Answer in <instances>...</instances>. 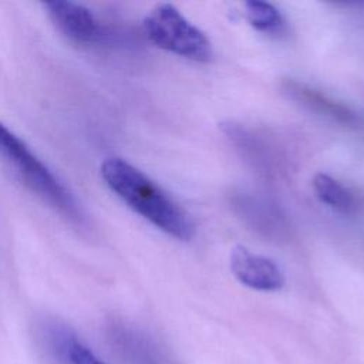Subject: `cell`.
Masks as SVG:
<instances>
[{
  "mask_svg": "<svg viewBox=\"0 0 364 364\" xmlns=\"http://www.w3.org/2000/svg\"><path fill=\"white\" fill-rule=\"evenodd\" d=\"M286 91L289 92V95L293 100L301 101L304 105H309L311 109L318 111L324 115H330V117L344 121V122H353L355 119L354 112H351L344 105L337 104L333 100H328L321 92L307 88L299 82H287Z\"/></svg>",
  "mask_w": 364,
  "mask_h": 364,
  "instance_id": "52a82bcc",
  "label": "cell"
},
{
  "mask_svg": "<svg viewBox=\"0 0 364 364\" xmlns=\"http://www.w3.org/2000/svg\"><path fill=\"white\" fill-rule=\"evenodd\" d=\"M313 188L318 199L338 212H350L353 208V198L350 192L334 178L327 173H316L313 178Z\"/></svg>",
  "mask_w": 364,
  "mask_h": 364,
  "instance_id": "ba28073f",
  "label": "cell"
},
{
  "mask_svg": "<svg viewBox=\"0 0 364 364\" xmlns=\"http://www.w3.org/2000/svg\"><path fill=\"white\" fill-rule=\"evenodd\" d=\"M107 186L132 210L178 240H189L195 228L189 216L154 181L122 158L109 156L101 164Z\"/></svg>",
  "mask_w": 364,
  "mask_h": 364,
  "instance_id": "6da1fadb",
  "label": "cell"
},
{
  "mask_svg": "<svg viewBox=\"0 0 364 364\" xmlns=\"http://www.w3.org/2000/svg\"><path fill=\"white\" fill-rule=\"evenodd\" d=\"M246 17L250 24L264 33H274L283 26L279 10L266 1H246Z\"/></svg>",
  "mask_w": 364,
  "mask_h": 364,
  "instance_id": "9c48e42d",
  "label": "cell"
},
{
  "mask_svg": "<svg viewBox=\"0 0 364 364\" xmlns=\"http://www.w3.org/2000/svg\"><path fill=\"white\" fill-rule=\"evenodd\" d=\"M43 7L57 30L77 44H105L112 36L109 28L81 3L46 1L43 3Z\"/></svg>",
  "mask_w": 364,
  "mask_h": 364,
  "instance_id": "277c9868",
  "label": "cell"
},
{
  "mask_svg": "<svg viewBox=\"0 0 364 364\" xmlns=\"http://www.w3.org/2000/svg\"><path fill=\"white\" fill-rule=\"evenodd\" d=\"M144 31L156 47L200 63L212 60V46L203 31L189 23L176 7L164 3L144 18Z\"/></svg>",
  "mask_w": 364,
  "mask_h": 364,
  "instance_id": "3957f363",
  "label": "cell"
},
{
  "mask_svg": "<svg viewBox=\"0 0 364 364\" xmlns=\"http://www.w3.org/2000/svg\"><path fill=\"white\" fill-rule=\"evenodd\" d=\"M43 333L46 346L58 360L67 364H105L65 324L46 323Z\"/></svg>",
  "mask_w": 364,
  "mask_h": 364,
  "instance_id": "8992f818",
  "label": "cell"
},
{
  "mask_svg": "<svg viewBox=\"0 0 364 364\" xmlns=\"http://www.w3.org/2000/svg\"><path fill=\"white\" fill-rule=\"evenodd\" d=\"M0 162L31 193L63 215L81 225L84 215L73 193L41 162V159L13 131L0 122Z\"/></svg>",
  "mask_w": 364,
  "mask_h": 364,
  "instance_id": "7a4b0ae2",
  "label": "cell"
},
{
  "mask_svg": "<svg viewBox=\"0 0 364 364\" xmlns=\"http://www.w3.org/2000/svg\"><path fill=\"white\" fill-rule=\"evenodd\" d=\"M230 269L242 284L255 290L276 291L284 284V274L273 260L256 255L245 246L232 249Z\"/></svg>",
  "mask_w": 364,
  "mask_h": 364,
  "instance_id": "5b68a950",
  "label": "cell"
}]
</instances>
